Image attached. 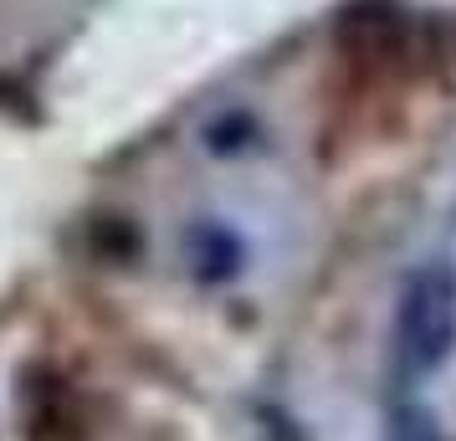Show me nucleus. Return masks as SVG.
I'll list each match as a JSON object with an SVG mask.
<instances>
[{"instance_id":"obj_1","label":"nucleus","mask_w":456,"mask_h":441,"mask_svg":"<svg viewBox=\"0 0 456 441\" xmlns=\"http://www.w3.org/2000/svg\"><path fill=\"white\" fill-rule=\"evenodd\" d=\"M456 349V273L446 262H420L400 282L395 303V359L411 380L441 370Z\"/></svg>"},{"instance_id":"obj_2","label":"nucleus","mask_w":456,"mask_h":441,"mask_svg":"<svg viewBox=\"0 0 456 441\" xmlns=\"http://www.w3.org/2000/svg\"><path fill=\"white\" fill-rule=\"evenodd\" d=\"M87 421L57 370H31L21 390V441H83Z\"/></svg>"}]
</instances>
